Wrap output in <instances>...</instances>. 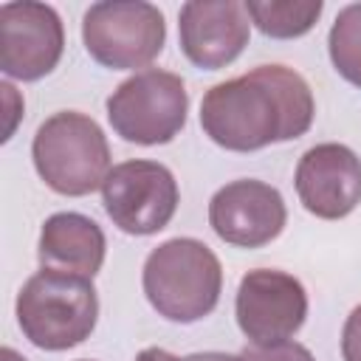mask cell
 <instances>
[{"label":"cell","mask_w":361,"mask_h":361,"mask_svg":"<svg viewBox=\"0 0 361 361\" xmlns=\"http://www.w3.org/2000/svg\"><path fill=\"white\" fill-rule=\"evenodd\" d=\"M316 102L302 73L285 65H259L206 90L200 127L223 149L257 152L293 141L313 124Z\"/></svg>","instance_id":"6da1fadb"},{"label":"cell","mask_w":361,"mask_h":361,"mask_svg":"<svg viewBox=\"0 0 361 361\" xmlns=\"http://www.w3.org/2000/svg\"><path fill=\"white\" fill-rule=\"evenodd\" d=\"M141 285L158 316L192 324L217 307L223 268L206 243L195 237H175L147 254Z\"/></svg>","instance_id":"7a4b0ae2"},{"label":"cell","mask_w":361,"mask_h":361,"mask_svg":"<svg viewBox=\"0 0 361 361\" xmlns=\"http://www.w3.org/2000/svg\"><path fill=\"white\" fill-rule=\"evenodd\" d=\"M14 310L34 347L59 353L90 338L99 322V293L87 276L42 268L20 288Z\"/></svg>","instance_id":"3957f363"},{"label":"cell","mask_w":361,"mask_h":361,"mask_svg":"<svg viewBox=\"0 0 361 361\" xmlns=\"http://www.w3.org/2000/svg\"><path fill=\"white\" fill-rule=\"evenodd\" d=\"M31 158L45 186L68 197L102 189L110 175V144L104 130L76 110H59L37 127Z\"/></svg>","instance_id":"277c9868"},{"label":"cell","mask_w":361,"mask_h":361,"mask_svg":"<svg viewBox=\"0 0 361 361\" xmlns=\"http://www.w3.org/2000/svg\"><path fill=\"white\" fill-rule=\"evenodd\" d=\"M189 93L178 73L147 68L124 79L107 99V118L116 135L130 144H169L186 124Z\"/></svg>","instance_id":"5b68a950"},{"label":"cell","mask_w":361,"mask_h":361,"mask_svg":"<svg viewBox=\"0 0 361 361\" xmlns=\"http://www.w3.org/2000/svg\"><path fill=\"white\" fill-rule=\"evenodd\" d=\"M85 51L110 71L147 68L166 42V23L158 6L144 0H102L82 17Z\"/></svg>","instance_id":"8992f818"},{"label":"cell","mask_w":361,"mask_h":361,"mask_svg":"<svg viewBox=\"0 0 361 361\" xmlns=\"http://www.w3.org/2000/svg\"><path fill=\"white\" fill-rule=\"evenodd\" d=\"M180 192L175 175L147 158L124 161L110 169L102 183V203L113 226L133 237H149L169 226Z\"/></svg>","instance_id":"52a82bcc"},{"label":"cell","mask_w":361,"mask_h":361,"mask_svg":"<svg viewBox=\"0 0 361 361\" xmlns=\"http://www.w3.org/2000/svg\"><path fill=\"white\" fill-rule=\"evenodd\" d=\"M234 313L251 344L290 341L307 319V290L293 274L254 268L240 279Z\"/></svg>","instance_id":"ba28073f"},{"label":"cell","mask_w":361,"mask_h":361,"mask_svg":"<svg viewBox=\"0 0 361 361\" xmlns=\"http://www.w3.org/2000/svg\"><path fill=\"white\" fill-rule=\"evenodd\" d=\"M65 51V28L48 3L14 0L0 6V68L20 82L48 76Z\"/></svg>","instance_id":"9c48e42d"},{"label":"cell","mask_w":361,"mask_h":361,"mask_svg":"<svg viewBox=\"0 0 361 361\" xmlns=\"http://www.w3.org/2000/svg\"><path fill=\"white\" fill-rule=\"evenodd\" d=\"M288 223V209L276 186L240 178L220 186L209 200V226L237 248H262L274 243Z\"/></svg>","instance_id":"30bf717a"},{"label":"cell","mask_w":361,"mask_h":361,"mask_svg":"<svg viewBox=\"0 0 361 361\" xmlns=\"http://www.w3.org/2000/svg\"><path fill=\"white\" fill-rule=\"evenodd\" d=\"M251 23L245 3L237 0H189L178 14L180 51L195 68L220 71L248 45Z\"/></svg>","instance_id":"8fae6325"},{"label":"cell","mask_w":361,"mask_h":361,"mask_svg":"<svg viewBox=\"0 0 361 361\" xmlns=\"http://www.w3.org/2000/svg\"><path fill=\"white\" fill-rule=\"evenodd\" d=\"M296 195L322 220H341L361 203V158L336 141L310 147L296 164Z\"/></svg>","instance_id":"7c38bea8"},{"label":"cell","mask_w":361,"mask_h":361,"mask_svg":"<svg viewBox=\"0 0 361 361\" xmlns=\"http://www.w3.org/2000/svg\"><path fill=\"white\" fill-rule=\"evenodd\" d=\"M104 254L107 240L102 226L79 212H56L39 228L37 259L42 268L93 279L104 265Z\"/></svg>","instance_id":"4fadbf2b"},{"label":"cell","mask_w":361,"mask_h":361,"mask_svg":"<svg viewBox=\"0 0 361 361\" xmlns=\"http://www.w3.org/2000/svg\"><path fill=\"white\" fill-rule=\"evenodd\" d=\"M322 0H248V20L274 39H296L307 34L322 17Z\"/></svg>","instance_id":"5bb4252c"},{"label":"cell","mask_w":361,"mask_h":361,"mask_svg":"<svg viewBox=\"0 0 361 361\" xmlns=\"http://www.w3.org/2000/svg\"><path fill=\"white\" fill-rule=\"evenodd\" d=\"M327 51L338 76L361 87V3L344 6L336 14L327 37Z\"/></svg>","instance_id":"9a60e30c"},{"label":"cell","mask_w":361,"mask_h":361,"mask_svg":"<svg viewBox=\"0 0 361 361\" xmlns=\"http://www.w3.org/2000/svg\"><path fill=\"white\" fill-rule=\"evenodd\" d=\"M243 361H316L305 344L279 341V344H251L243 353Z\"/></svg>","instance_id":"2e32d148"},{"label":"cell","mask_w":361,"mask_h":361,"mask_svg":"<svg viewBox=\"0 0 361 361\" xmlns=\"http://www.w3.org/2000/svg\"><path fill=\"white\" fill-rule=\"evenodd\" d=\"M341 358L361 361V305L353 307V313L341 327Z\"/></svg>","instance_id":"e0dca14e"},{"label":"cell","mask_w":361,"mask_h":361,"mask_svg":"<svg viewBox=\"0 0 361 361\" xmlns=\"http://www.w3.org/2000/svg\"><path fill=\"white\" fill-rule=\"evenodd\" d=\"M135 361H183V358H178V355H172V353H166L161 347H147V350H141L135 355Z\"/></svg>","instance_id":"ac0fdd59"},{"label":"cell","mask_w":361,"mask_h":361,"mask_svg":"<svg viewBox=\"0 0 361 361\" xmlns=\"http://www.w3.org/2000/svg\"><path fill=\"white\" fill-rule=\"evenodd\" d=\"M183 361H243V355H231V353H192Z\"/></svg>","instance_id":"d6986e66"},{"label":"cell","mask_w":361,"mask_h":361,"mask_svg":"<svg viewBox=\"0 0 361 361\" xmlns=\"http://www.w3.org/2000/svg\"><path fill=\"white\" fill-rule=\"evenodd\" d=\"M0 358H3V361H25V358H23V355H20L17 350H11V347H3Z\"/></svg>","instance_id":"ffe728a7"},{"label":"cell","mask_w":361,"mask_h":361,"mask_svg":"<svg viewBox=\"0 0 361 361\" xmlns=\"http://www.w3.org/2000/svg\"><path fill=\"white\" fill-rule=\"evenodd\" d=\"M82 361H90V358H82Z\"/></svg>","instance_id":"44dd1931"}]
</instances>
